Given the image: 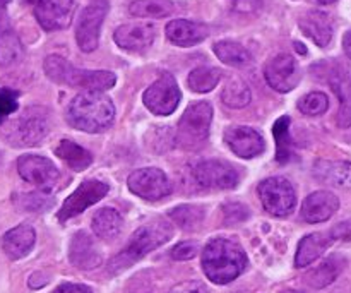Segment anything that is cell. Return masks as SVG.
Listing matches in <instances>:
<instances>
[{"label":"cell","mask_w":351,"mask_h":293,"mask_svg":"<svg viewBox=\"0 0 351 293\" xmlns=\"http://www.w3.org/2000/svg\"><path fill=\"white\" fill-rule=\"evenodd\" d=\"M69 259L79 270H95L101 264V253L86 232H77L69 246Z\"/></svg>","instance_id":"obj_21"},{"label":"cell","mask_w":351,"mask_h":293,"mask_svg":"<svg viewBox=\"0 0 351 293\" xmlns=\"http://www.w3.org/2000/svg\"><path fill=\"white\" fill-rule=\"evenodd\" d=\"M326 67L324 79L339 99L338 126L341 129L351 127V65L345 60L322 62Z\"/></svg>","instance_id":"obj_8"},{"label":"cell","mask_w":351,"mask_h":293,"mask_svg":"<svg viewBox=\"0 0 351 293\" xmlns=\"http://www.w3.org/2000/svg\"><path fill=\"white\" fill-rule=\"evenodd\" d=\"M225 215H226V220H228V222L239 223V222H243V220L249 216V209H247L243 204L233 202V204L225 206Z\"/></svg>","instance_id":"obj_41"},{"label":"cell","mask_w":351,"mask_h":293,"mask_svg":"<svg viewBox=\"0 0 351 293\" xmlns=\"http://www.w3.org/2000/svg\"><path fill=\"white\" fill-rule=\"evenodd\" d=\"M171 235H173V228L170 226V223L163 222V220H154V222L146 223L130 237L125 249L110 261V271L119 273V271L127 270L134 263L153 253L154 249L167 244L171 239Z\"/></svg>","instance_id":"obj_4"},{"label":"cell","mask_w":351,"mask_h":293,"mask_svg":"<svg viewBox=\"0 0 351 293\" xmlns=\"http://www.w3.org/2000/svg\"><path fill=\"white\" fill-rule=\"evenodd\" d=\"M17 98H19V93L17 91L0 88V124L16 112L17 106H19L17 105Z\"/></svg>","instance_id":"obj_38"},{"label":"cell","mask_w":351,"mask_h":293,"mask_svg":"<svg viewBox=\"0 0 351 293\" xmlns=\"http://www.w3.org/2000/svg\"><path fill=\"white\" fill-rule=\"evenodd\" d=\"M209 36V27L202 23L175 19L167 24V38L177 47H194Z\"/></svg>","instance_id":"obj_22"},{"label":"cell","mask_w":351,"mask_h":293,"mask_svg":"<svg viewBox=\"0 0 351 293\" xmlns=\"http://www.w3.org/2000/svg\"><path fill=\"white\" fill-rule=\"evenodd\" d=\"M168 293H208V288H206V285L202 281L192 280L175 285Z\"/></svg>","instance_id":"obj_42"},{"label":"cell","mask_w":351,"mask_h":293,"mask_svg":"<svg viewBox=\"0 0 351 293\" xmlns=\"http://www.w3.org/2000/svg\"><path fill=\"white\" fill-rule=\"evenodd\" d=\"M346 259L339 254H332L328 259L322 261L317 268H314L312 271H308L307 277H305V283L311 288L315 290H321V288L329 287L336 278L341 274V271L345 270Z\"/></svg>","instance_id":"obj_26"},{"label":"cell","mask_w":351,"mask_h":293,"mask_svg":"<svg viewBox=\"0 0 351 293\" xmlns=\"http://www.w3.org/2000/svg\"><path fill=\"white\" fill-rule=\"evenodd\" d=\"M17 172L29 184L41 191H50L60 178V172L53 161L38 154H24L17 160Z\"/></svg>","instance_id":"obj_16"},{"label":"cell","mask_w":351,"mask_h":293,"mask_svg":"<svg viewBox=\"0 0 351 293\" xmlns=\"http://www.w3.org/2000/svg\"><path fill=\"white\" fill-rule=\"evenodd\" d=\"M213 120V106L208 102H197L187 106L177 127L178 146L195 151L206 144Z\"/></svg>","instance_id":"obj_6"},{"label":"cell","mask_w":351,"mask_h":293,"mask_svg":"<svg viewBox=\"0 0 351 293\" xmlns=\"http://www.w3.org/2000/svg\"><path fill=\"white\" fill-rule=\"evenodd\" d=\"M34 242H36V233L33 226L19 225L2 237V250L9 259L19 261L33 250Z\"/></svg>","instance_id":"obj_23"},{"label":"cell","mask_w":351,"mask_h":293,"mask_svg":"<svg viewBox=\"0 0 351 293\" xmlns=\"http://www.w3.org/2000/svg\"><path fill=\"white\" fill-rule=\"evenodd\" d=\"M298 26L305 36L311 38L321 48L328 47L335 34V24H332L331 16L322 10H307L298 19Z\"/></svg>","instance_id":"obj_19"},{"label":"cell","mask_w":351,"mask_h":293,"mask_svg":"<svg viewBox=\"0 0 351 293\" xmlns=\"http://www.w3.org/2000/svg\"><path fill=\"white\" fill-rule=\"evenodd\" d=\"M9 3H10V0H0V12H2V10L9 5Z\"/></svg>","instance_id":"obj_46"},{"label":"cell","mask_w":351,"mask_h":293,"mask_svg":"<svg viewBox=\"0 0 351 293\" xmlns=\"http://www.w3.org/2000/svg\"><path fill=\"white\" fill-rule=\"evenodd\" d=\"M281 293H300V292H297V290H283Z\"/></svg>","instance_id":"obj_49"},{"label":"cell","mask_w":351,"mask_h":293,"mask_svg":"<svg viewBox=\"0 0 351 293\" xmlns=\"http://www.w3.org/2000/svg\"><path fill=\"white\" fill-rule=\"evenodd\" d=\"M17 204L26 211H47L51 204L53 199L48 198L47 194H40V192H33V194H23L17 199Z\"/></svg>","instance_id":"obj_37"},{"label":"cell","mask_w":351,"mask_h":293,"mask_svg":"<svg viewBox=\"0 0 351 293\" xmlns=\"http://www.w3.org/2000/svg\"><path fill=\"white\" fill-rule=\"evenodd\" d=\"M55 154L75 172L86 170L93 163V154L69 139H62L58 143V146L55 148Z\"/></svg>","instance_id":"obj_29"},{"label":"cell","mask_w":351,"mask_h":293,"mask_svg":"<svg viewBox=\"0 0 351 293\" xmlns=\"http://www.w3.org/2000/svg\"><path fill=\"white\" fill-rule=\"evenodd\" d=\"M230 9L240 14H252L263 7V0H226Z\"/></svg>","instance_id":"obj_40"},{"label":"cell","mask_w":351,"mask_h":293,"mask_svg":"<svg viewBox=\"0 0 351 293\" xmlns=\"http://www.w3.org/2000/svg\"><path fill=\"white\" fill-rule=\"evenodd\" d=\"M215 54L223 64L232 65V67H247L254 60L252 54L243 45L230 40L218 41L215 45Z\"/></svg>","instance_id":"obj_30"},{"label":"cell","mask_w":351,"mask_h":293,"mask_svg":"<svg viewBox=\"0 0 351 293\" xmlns=\"http://www.w3.org/2000/svg\"><path fill=\"white\" fill-rule=\"evenodd\" d=\"M250 89L240 78H233L226 82L221 91V102L230 108H243L250 103Z\"/></svg>","instance_id":"obj_34"},{"label":"cell","mask_w":351,"mask_h":293,"mask_svg":"<svg viewBox=\"0 0 351 293\" xmlns=\"http://www.w3.org/2000/svg\"><path fill=\"white\" fill-rule=\"evenodd\" d=\"M295 47H297V50L302 51V54H305V51H307V50H305V47H304V45H302V43H295Z\"/></svg>","instance_id":"obj_47"},{"label":"cell","mask_w":351,"mask_h":293,"mask_svg":"<svg viewBox=\"0 0 351 293\" xmlns=\"http://www.w3.org/2000/svg\"><path fill=\"white\" fill-rule=\"evenodd\" d=\"M122 230V216L117 209L103 208L93 216V232L103 240H113Z\"/></svg>","instance_id":"obj_28"},{"label":"cell","mask_w":351,"mask_h":293,"mask_svg":"<svg viewBox=\"0 0 351 293\" xmlns=\"http://www.w3.org/2000/svg\"><path fill=\"white\" fill-rule=\"evenodd\" d=\"M264 75H266L267 84L278 93L293 91L302 79L297 58L288 54H280L271 58L264 67Z\"/></svg>","instance_id":"obj_14"},{"label":"cell","mask_w":351,"mask_h":293,"mask_svg":"<svg viewBox=\"0 0 351 293\" xmlns=\"http://www.w3.org/2000/svg\"><path fill=\"white\" fill-rule=\"evenodd\" d=\"M247 268V256L239 244L228 239H213L202 253V270L216 285L232 283Z\"/></svg>","instance_id":"obj_2"},{"label":"cell","mask_w":351,"mask_h":293,"mask_svg":"<svg viewBox=\"0 0 351 293\" xmlns=\"http://www.w3.org/2000/svg\"><path fill=\"white\" fill-rule=\"evenodd\" d=\"M339 209V199L332 192L317 191L307 196L302 204V218L307 223L328 222Z\"/></svg>","instance_id":"obj_20"},{"label":"cell","mask_w":351,"mask_h":293,"mask_svg":"<svg viewBox=\"0 0 351 293\" xmlns=\"http://www.w3.org/2000/svg\"><path fill=\"white\" fill-rule=\"evenodd\" d=\"M108 0H93L88 7L82 9L77 27H75V40H77L79 48L86 54L98 48L99 31H101V24L108 14Z\"/></svg>","instance_id":"obj_9"},{"label":"cell","mask_w":351,"mask_h":293,"mask_svg":"<svg viewBox=\"0 0 351 293\" xmlns=\"http://www.w3.org/2000/svg\"><path fill=\"white\" fill-rule=\"evenodd\" d=\"M315 2H319V3H324V5H328V3H335L336 0H315Z\"/></svg>","instance_id":"obj_48"},{"label":"cell","mask_w":351,"mask_h":293,"mask_svg":"<svg viewBox=\"0 0 351 293\" xmlns=\"http://www.w3.org/2000/svg\"><path fill=\"white\" fill-rule=\"evenodd\" d=\"M170 218L177 223L180 228L184 230H197L199 226L204 222V208L201 206H191L184 204L178 206V208H173L170 213Z\"/></svg>","instance_id":"obj_35"},{"label":"cell","mask_w":351,"mask_h":293,"mask_svg":"<svg viewBox=\"0 0 351 293\" xmlns=\"http://www.w3.org/2000/svg\"><path fill=\"white\" fill-rule=\"evenodd\" d=\"M53 293H91L86 285H77V283H64L57 288Z\"/></svg>","instance_id":"obj_44"},{"label":"cell","mask_w":351,"mask_h":293,"mask_svg":"<svg viewBox=\"0 0 351 293\" xmlns=\"http://www.w3.org/2000/svg\"><path fill=\"white\" fill-rule=\"evenodd\" d=\"M156 30L149 23H132L117 27L115 43L127 51H144L153 45Z\"/></svg>","instance_id":"obj_18"},{"label":"cell","mask_w":351,"mask_h":293,"mask_svg":"<svg viewBox=\"0 0 351 293\" xmlns=\"http://www.w3.org/2000/svg\"><path fill=\"white\" fill-rule=\"evenodd\" d=\"M115 119V105L101 91H84L75 96L67 108V122L74 129L89 134L105 132Z\"/></svg>","instance_id":"obj_1"},{"label":"cell","mask_w":351,"mask_h":293,"mask_svg":"<svg viewBox=\"0 0 351 293\" xmlns=\"http://www.w3.org/2000/svg\"><path fill=\"white\" fill-rule=\"evenodd\" d=\"M199 246L195 242H182L171 250V257L175 261H189L197 256Z\"/></svg>","instance_id":"obj_39"},{"label":"cell","mask_w":351,"mask_h":293,"mask_svg":"<svg viewBox=\"0 0 351 293\" xmlns=\"http://www.w3.org/2000/svg\"><path fill=\"white\" fill-rule=\"evenodd\" d=\"M331 233H311V235L304 237L298 244L297 256H295V266L297 268H307L314 261H317L322 254L328 250V247L332 244Z\"/></svg>","instance_id":"obj_27"},{"label":"cell","mask_w":351,"mask_h":293,"mask_svg":"<svg viewBox=\"0 0 351 293\" xmlns=\"http://www.w3.org/2000/svg\"><path fill=\"white\" fill-rule=\"evenodd\" d=\"M225 143L237 156L256 158L266 151V141L252 127L235 126L225 130Z\"/></svg>","instance_id":"obj_17"},{"label":"cell","mask_w":351,"mask_h":293,"mask_svg":"<svg viewBox=\"0 0 351 293\" xmlns=\"http://www.w3.org/2000/svg\"><path fill=\"white\" fill-rule=\"evenodd\" d=\"M24 48L10 24L9 16L0 12V67H10L23 58Z\"/></svg>","instance_id":"obj_24"},{"label":"cell","mask_w":351,"mask_h":293,"mask_svg":"<svg viewBox=\"0 0 351 293\" xmlns=\"http://www.w3.org/2000/svg\"><path fill=\"white\" fill-rule=\"evenodd\" d=\"M312 175L321 184L332 185V187H350L351 163L348 161L317 160L312 167Z\"/></svg>","instance_id":"obj_25"},{"label":"cell","mask_w":351,"mask_h":293,"mask_svg":"<svg viewBox=\"0 0 351 293\" xmlns=\"http://www.w3.org/2000/svg\"><path fill=\"white\" fill-rule=\"evenodd\" d=\"M182 99V91L171 74H161L144 91V105L154 115H171Z\"/></svg>","instance_id":"obj_10"},{"label":"cell","mask_w":351,"mask_h":293,"mask_svg":"<svg viewBox=\"0 0 351 293\" xmlns=\"http://www.w3.org/2000/svg\"><path fill=\"white\" fill-rule=\"evenodd\" d=\"M257 194L264 209L278 218L290 216L297 206V194H295L293 185L283 177H271L263 180L257 187Z\"/></svg>","instance_id":"obj_7"},{"label":"cell","mask_w":351,"mask_h":293,"mask_svg":"<svg viewBox=\"0 0 351 293\" xmlns=\"http://www.w3.org/2000/svg\"><path fill=\"white\" fill-rule=\"evenodd\" d=\"M221 79V71L216 67H197L189 74L187 82L189 88L194 93L204 95V93L213 91L218 86Z\"/></svg>","instance_id":"obj_33"},{"label":"cell","mask_w":351,"mask_h":293,"mask_svg":"<svg viewBox=\"0 0 351 293\" xmlns=\"http://www.w3.org/2000/svg\"><path fill=\"white\" fill-rule=\"evenodd\" d=\"M331 237L335 240H351V220L336 225L331 230Z\"/></svg>","instance_id":"obj_43"},{"label":"cell","mask_w":351,"mask_h":293,"mask_svg":"<svg viewBox=\"0 0 351 293\" xmlns=\"http://www.w3.org/2000/svg\"><path fill=\"white\" fill-rule=\"evenodd\" d=\"M50 127V112L45 106H29L17 119L7 124L3 136L16 148L36 146L48 136Z\"/></svg>","instance_id":"obj_5"},{"label":"cell","mask_w":351,"mask_h":293,"mask_svg":"<svg viewBox=\"0 0 351 293\" xmlns=\"http://www.w3.org/2000/svg\"><path fill=\"white\" fill-rule=\"evenodd\" d=\"M175 3L171 0H134L129 5L130 16L134 17H167L173 14Z\"/></svg>","instance_id":"obj_32"},{"label":"cell","mask_w":351,"mask_h":293,"mask_svg":"<svg viewBox=\"0 0 351 293\" xmlns=\"http://www.w3.org/2000/svg\"><path fill=\"white\" fill-rule=\"evenodd\" d=\"M329 108V99L324 93L314 91L308 95L302 96L298 102V110L307 117H319L322 113L328 112Z\"/></svg>","instance_id":"obj_36"},{"label":"cell","mask_w":351,"mask_h":293,"mask_svg":"<svg viewBox=\"0 0 351 293\" xmlns=\"http://www.w3.org/2000/svg\"><path fill=\"white\" fill-rule=\"evenodd\" d=\"M144 293H151V292H144Z\"/></svg>","instance_id":"obj_50"},{"label":"cell","mask_w":351,"mask_h":293,"mask_svg":"<svg viewBox=\"0 0 351 293\" xmlns=\"http://www.w3.org/2000/svg\"><path fill=\"white\" fill-rule=\"evenodd\" d=\"M108 191L110 187L105 182L95 180V178L84 180L67 199H65L60 211H58V220L64 223L67 222V220L74 218V216L81 215V213H84L89 206L101 201V199L108 194Z\"/></svg>","instance_id":"obj_12"},{"label":"cell","mask_w":351,"mask_h":293,"mask_svg":"<svg viewBox=\"0 0 351 293\" xmlns=\"http://www.w3.org/2000/svg\"><path fill=\"white\" fill-rule=\"evenodd\" d=\"M192 175L199 185L208 189H235L240 175L235 167L223 160H202L194 165Z\"/></svg>","instance_id":"obj_13"},{"label":"cell","mask_w":351,"mask_h":293,"mask_svg":"<svg viewBox=\"0 0 351 293\" xmlns=\"http://www.w3.org/2000/svg\"><path fill=\"white\" fill-rule=\"evenodd\" d=\"M290 117H280L273 127V136L276 139L278 163H288L293 158V143L290 137Z\"/></svg>","instance_id":"obj_31"},{"label":"cell","mask_w":351,"mask_h":293,"mask_svg":"<svg viewBox=\"0 0 351 293\" xmlns=\"http://www.w3.org/2000/svg\"><path fill=\"white\" fill-rule=\"evenodd\" d=\"M343 48H345V54L351 58V30L343 38Z\"/></svg>","instance_id":"obj_45"},{"label":"cell","mask_w":351,"mask_h":293,"mask_svg":"<svg viewBox=\"0 0 351 293\" xmlns=\"http://www.w3.org/2000/svg\"><path fill=\"white\" fill-rule=\"evenodd\" d=\"M33 12L45 31H58L71 26L74 17V0H31Z\"/></svg>","instance_id":"obj_15"},{"label":"cell","mask_w":351,"mask_h":293,"mask_svg":"<svg viewBox=\"0 0 351 293\" xmlns=\"http://www.w3.org/2000/svg\"><path fill=\"white\" fill-rule=\"evenodd\" d=\"M45 74L48 79L69 88H81L84 91H105L115 86L117 78L108 71H86L77 69L60 55H48L45 58Z\"/></svg>","instance_id":"obj_3"},{"label":"cell","mask_w":351,"mask_h":293,"mask_svg":"<svg viewBox=\"0 0 351 293\" xmlns=\"http://www.w3.org/2000/svg\"><path fill=\"white\" fill-rule=\"evenodd\" d=\"M130 192L146 201H160L171 192V184L167 174L160 168H141L132 172L127 180Z\"/></svg>","instance_id":"obj_11"}]
</instances>
